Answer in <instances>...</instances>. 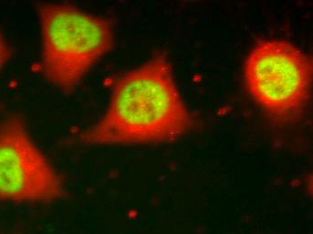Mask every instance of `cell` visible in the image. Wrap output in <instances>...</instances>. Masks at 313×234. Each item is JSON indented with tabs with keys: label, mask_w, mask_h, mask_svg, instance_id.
Wrapping results in <instances>:
<instances>
[{
	"label": "cell",
	"mask_w": 313,
	"mask_h": 234,
	"mask_svg": "<svg viewBox=\"0 0 313 234\" xmlns=\"http://www.w3.org/2000/svg\"><path fill=\"white\" fill-rule=\"evenodd\" d=\"M193 125L171 64L159 52L115 82L104 115L78 140L87 145L172 143Z\"/></svg>",
	"instance_id": "6da1fadb"
},
{
	"label": "cell",
	"mask_w": 313,
	"mask_h": 234,
	"mask_svg": "<svg viewBox=\"0 0 313 234\" xmlns=\"http://www.w3.org/2000/svg\"><path fill=\"white\" fill-rule=\"evenodd\" d=\"M42 69L46 80L70 94L115 44L111 20L74 6L41 3Z\"/></svg>",
	"instance_id": "7a4b0ae2"
},
{
	"label": "cell",
	"mask_w": 313,
	"mask_h": 234,
	"mask_svg": "<svg viewBox=\"0 0 313 234\" xmlns=\"http://www.w3.org/2000/svg\"><path fill=\"white\" fill-rule=\"evenodd\" d=\"M248 92L276 124L305 115L312 82L311 58L294 43L268 39L257 43L245 62Z\"/></svg>",
	"instance_id": "3957f363"
},
{
	"label": "cell",
	"mask_w": 313,
	"mask_h": 234,
	"mask_svg": "<svg viewBox=\"0 0 313 234\" xmlns=\"http://www.w3.org/2000/svg\"><path fill=\"white\" fill-rule=\"evenodd\" d=\"M66 195L61 176L31 138L23 118L0 123V200L49 203Z\"/></svg>",
	"instance_id": "277c9868"
},
{
	"label": "cell",
	"mask_w": 313,
	"mask_h": 234,
	"mask_svg": "<svg viewBox=\"0 0 313 234\" xmlns=\"http://www.w3.org/2000/svg\"><path fill=\"white\" fill-rule=\"evenodd\" d=\"M11 56H12L11 47L6 42L4 34L0 31V70L10 60Z\"/></svg>",
	"instance_id": "5b68a950"
}]
</instances>
